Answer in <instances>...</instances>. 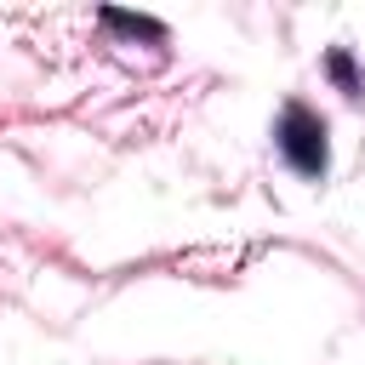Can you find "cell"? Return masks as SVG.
Returning <instances> with one entry per match:
<instances>
[{
  "label": "cell",
  "mask_w": 365,
  "mask_h": 365,
  "mask_svg": "<svg viewBox=\"0 0 365 365\" xmlns=\"http://www.w3.org/2000/svg\"><path fill=\"white\" fill-rule=\"evenodd\" d=\"M279 154H285L291 171H302V177H319V171H325V160H331V148H325V120H319L308 103H285V114H279Z\"/></svg>",
  "instance_id": "obj_1"
},
{
  "label": "cell",
  "mask_w": 365,
  "mask_h": 365,
  "mask_svg": "<svg viewBox=\"0 0 365 365\" xmlns=\"http://www.w3.org/2000/svg\"><path fill=\"white\" fill-rule=\"evenodd\" d=\"M103 23H108V29H120V34H143V40H165V23H154V17H131V11H103Z\"/></svg>",
  "instance_id": "obj_2"
},
{
  "label": "cell",
  "mask_w": 365,
  "mask_h": 365,
  "mask_svg": "<svg viewBox=\"0 0 365 365\" xmlns=\"http://www.w3.org/2000/svg\"><path fill=\"white\" fill-rule=\"evenodd\" d=\"M331 74H336V86H348V91H354V63H348L342 51H331Z\"/></svg>",
  "instance_id": "obj_3"
}]
</instances>
